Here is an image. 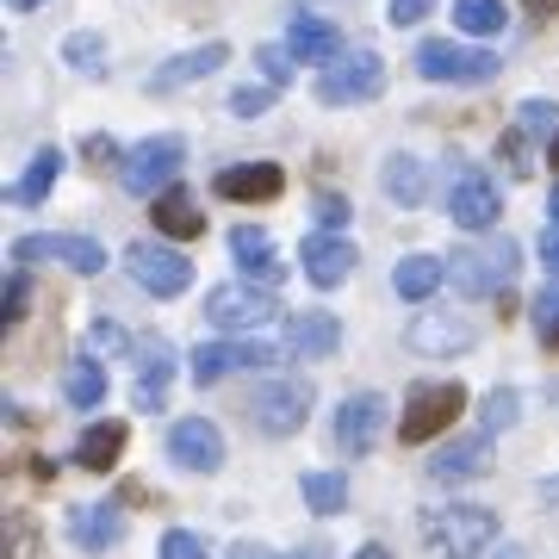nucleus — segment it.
Instances as JSON below:
<instances>
[{
    "label": "nucleus",
    "mask_w": 559,
    "mask_h": 559,
    "mask_svg": "<svg viewBox=\"0 0 559 559\" xmlns=\"http://www.w3.org/2000/svg\"><path fill=\"white\" fill-rule=\"evenodd\" d=\"M230 255H237V267L249 280H261L267 293H274V280L286 274V267H280L274 237H267V230H255V224H237V230H230Z\"/></svg>",
    "instance_id": "nucleus-21"
},
{
    "label": "nucleus",
    "mask_w": 559,
    "mask_h": 559,
    "mask_svg": "<svg viewBox=\"0 0 559 559\" xmlns=\"http://www.w3.org/2000/svg\"><path fill=\"white\" fill-rule=\"evenodd\" d=\"M124 274L138 280L150 299H180L193 286V261L180 249H168V242H131L124 249Z\"/></svg>",
    "instance_id": "nucleus-6"
},
{
    "label": "nucleus",
    "mask_w": 559,
    "mask_h": 559,
    "mask_svg": "<svg viewBox=\"0 0 559 559\" xmlns=\"http://www.w3.org/2000/svg\"><path fill=\"white\" fill-rule=\"evenodd\" d=\"M286 559H330V547H323V540H311V547H299V554H286Z\"/></svg>",
    "instance_id": "nucleus-48"
},
{
    "label": "nucleus",
    "mask_w": 559,
    "mask_h": 559,
    "mask_svg": "<svg viewBox=\"0 0 559 559\" xmlns=\"http://www.w3.org/2000/svg\"><path fill=\"white\" fill-rule=\"evenodd\" d=\"M124 454V423H87L75 441V466H87V473H112Z\"/></svg>",
    "instance_id": "nucleus-25"
},
{
    "label": "nucleus",
    "mask_w": 559,
    "mask_h": 559,
    "mask_svg": "<svg viewBox=\"0 0 559 559\" xmlns=\"http://www.w3.org/2000/svg\"><path fill=\"white\" fill-rule=\"evenodd\" d=\"M540 267H547V286H559V224L540 230Z\"/></svg>",
    "instance_id": "nucleus-43"
},
{
    "label": "nucleus",
    "mask_w": 559,
    "mask_h": 559,
    "mask_svg": "<svg viewBox=\"0 0 559 559\" xmlns=\"http://www.w3.org/2000/svg\"><path fill=\"white\" fill-rule=\"evenodd\" d=\"M380 187H385V200L392 205H423V193H429V168H423V156H385L380 168Z\"/></svg>",
    "instance_id": "nucleus-26"
},
{
    "label": "nucleus",
    "mask_w": 559,
    "mask_h": 559,
    "mask_svg": "<svg viewBox=\"0 0 559 559\" xmlns=\"http://www.w3.org/2000/svg\"><path fill=\"white\" fill-rule=\"evenodd\" d=\"M286 348L299 360H330L342 348V323L330 311H299V318L286 323Z\"/></svg>",
    "instance_id": "nucleus-23"
},
{
    "label": "nucleus",
    "mask_w": 559,
    "mask_h": 559,
    "mask_svg": "<svg viewBox=\"0 0 559 559\" xmlns=\"http://www.w3.org/2000/svg\"><path fill=\"white\" fill-rule=\"evenodd\" d=\"M491 473V436H454L448 448H436L429 460V479L436 485H466V479H485Z\"/></svg>",
    "instance_id": "nucleus-19"
},
{
    "label": "nucleus",
    "mask_w": 559,
    "mask_h": 559,
    "mask_svg": "<svg viewBox=\"0 0 559 559\" xmlns=\"http://www.w3.org/2000/svg\"><path fill=\"white\" fill-rule=\"evenodd\" d=\"M305 417H311V380H267L249 399V423H255L261 436H299Z\"/></svg>",
    "instance_id": "nucleus-9"
},
{
    "label": "nucleus",
    "mask_w": 559,
    "mask_h": 559,
    "mask_svg": "<svg viewBox=\"0 0 559 559\" xmlns=\"http://www.w3.org/2000/svg\"><path fill=\"white\" fill-rule=\"evenodd\" d=\"M498 69L503 57L479 50V44H454V38L417 44V75L436 81V87H485V81H498Z\"/></svg>",
    "instance_id": "nucleus-3"
},
{
    "label": "nucleus",
    "mask_w": 559,
    "mask_h": 559,
    "mask_svg": "<svg viewBox=\"0 0 559 559\" xmlns=\"http://www.w3.org/2000/svg\"><path fill=\"white\" fill-rule=\"evenodd\" d=\"M441 280H448V261H436V255H404L399 267H392V293H399V299H429Z\"/></svg>",
    "instance_id": "nucleus-30"
},
{
    "label": "nucleus",
    "mask_w": 559,
    "mask_h": 559,
    "mask_svg": "<svg viewBox=\"0 0 559 559\" xmlns=\"http://www.w3.org/2000/svg\"><path fill=\"white\" fill-rule=\"evenodd\" d=\"M385 94V62L373 50H348L342 62H330L318 75V100L323 106H360Z\"/></svg>",
    "instance_id": "nucleus-8"
},
{
    "label": "nucleus",
    "mask_w": 559,
    "mask_h": 559,
    "mask_svg": "<svg viewBox=\"0 0 559 559\" xmlns=\"http://www.w3.org/2000/svg\"><path fill=\"white\" fill-rule=\"evenodd\" d=\"M355 559H392V554H385V547H360Z\"/></svg>",
    "instance_id": "nucleus-50"
},
{
    "label": "nucleus",
    "mask_w": 559,
    "mask_h": 559,
    "mask_svg": "<svg viewBox=\"0 0 559 559\" xmlns=\"http://www.w3.org/2000/svg\"><path fill=\"white\" fill-rule=\"evenodd\" d=\"M522 138H540L554 150L559 143V106L554 100H522Z\"/></svg>",
    "instance_id": "nucleus-35"
},
{
    "label": "nucleus",
    "mask_w": 559,
    "mask_h": 559,
    "mask_svg": "<svg viewBox=\"0 0 559 559\" xmlns=\"http://www.w3.org/2000/svg\"><path fill=\"white\" fill-rule=\"evenodd\" d=\"M318 224H323V230H342V224H348V200H336V193H318Z\"/></svg>",
    "instance_id": "nucleus-44"
},
{
    "label": "nucleus",
    "mask_w": 559,
    "mask_h": 559,
    "mask_svg": "<svg viewBox=\"0 0 559 559\" xmlns=\"http://www.w3.org/2000/svg\"><path fill=\"white\" fill-rule=\"evenodd\" d=\"M218 193L224 200H242V205L280 200V193H286V175H280L274 162H237V168H224L218 175Z\"/></svg>",
    "instance_id": "nucleus-22"
},
{
    "label": "nucleus",
    "mask_w": 559,
    "mask_h": 559,
    "mask_svg": "<svg viewBox=\"0 0 559 559\" xmlns=\"http://www.w3.org/2000/svg\"><path fill=\"white\" fill-rule=\"evenodd\" d=\"M69 535H75V547H87V554H106V547L124 540V516L112 503H81V510H69Z\"/></svg>",
    "instance_id": "nucleus-24"
},
{
    "label": "nucleus",
    "mask_w": 559,
    "mask_h": 559,
    "mask_svg": "<svg viewBox=\"0 0 559 559\" xmlns=\"http://www.w3.org/2000/svg\"><path fill=\"white\" fill-rule=\"evenodd\" d=\"M124 348H131V336H124L112 318H94V323H87V355H94V360H100V355H124Z\"/></svg>",
    "instance_id": "nucleus-38"
},
{
    "label": "nucleus",
    "mask_w": 559,
    "mask_h": 559,
    "mask_svg": "<svg viewBox=\"0 0 559 559\" xmlns=\"http://www.w3.org/2000/svg\"><path fill=\"white\" fill-rule=\"evenodd\" d=\"M280 318V299L255 280H230V286H212L205 293V323L224 330V336H255L261 323Z\"/></svg>",
    "instance_id": "nucleus-4"
},
{
    "label": "nucleus",
    "mask_w": 559,
    "mask_h": 559,
    "mask_svg": "<svg viewBox=\"0 0 559 559\" xmlns=\"http://www.w3.org/2000/svg\"><path fill=\"white\" fill-rule=\"evenodd\" d=\"M466 411V385L460 380H436V385H417L404 399V417H399V436L404 441H429L441 429H454V417Z\"/></svg>",
    "instance_id": "nucleus-7"
},
{
    "label": "nucleus",
    "mask_w": 559,
    "mask_h": 559,
    "mask_svg": "<svg viewBox=\"0 0 559 559\" xmlns=\"http://www.w3.org/2000/svg\"><path fill=\"white\" fill-rule=\"evenodd\" d=\"M62 57H69V69L75 75H106V38L100 32H69V44H62Z\"/></svg>",
    "instance_id": "nucleus-33"
},
{
    "label": "nucleus",
    "mask_w": 559,
    "mask_h": 559,
    "mask_svg": "<svg viewBox=\"0 0 559 559\" xmlns=\"http://www.w3.org/2000/svg\"><path fill=\"white\" fill-rule=\"evenodd\" d=\"M528 13H535V20H554V13H559V0H528Z\"/></svg>",
    "instance_id": "nucleus-47"
},
{
    "label": "nucleus",
    "mask_w": 559,
    "mask_h": 559,
    "mask_svg": "<svg viewBox=\"0 0 559 559\" xmlns=\"http://www.w3.org/2000/svg\"><path fill=\"white\" fill-rule=\"evenodd\" d=\"M180 162H187V143H180V138H143L138 150L119 162L124 193H138V200H162V193L175 187Z\"/></svg>",
    "instance_id": "nucleus-5"
},
{
    "label": "nucleus",
    "mask_w": 559,
    "mask_h": 559,
    "mask_svg": "<svg viewBox=\"0 0 559 559\" xmlns=\"http://www.w3.org/2000/svg\"><path fill=\"white\" fill-rule=\"evenodd\" d=\"M255 62H261V81H267V87H286V81H293V50H274V44H261Z\"/></svg>",
    "instance_id": "nucleus-40"
},
{
    "label": "nucleus",
    "mask_w": 559,
    "mask_h": 559,
    "mask_svg": "<svg viewBox=\"0 0 559 559\" xmlns=\"http://www.w3.org/2000/svg\"><path fill=\"white\" fill-rule=\"evenodd\" d=\"M7 7H13V13H38L44 0H7Z\"/></svg>",
    "instance_id": "nucleus-49"
},
{
    "label": "nucleus",
    "mask_w": 559,
    "mask_h": 559,
    "mask_svg": "<svg viewBox=\"0 0 559 559\" xmlns=\"http://www.w3.org/2000/svg\"><path fill=\"white\" fill-rule=\"evenodd\" d=\"M162 559H212V554H205V540H200V535H187V528H168V535H162Z\"/></svg>",
    "instance_id": "nucleus-41"
},
{
    "label": "nucleus",
    "mask_w": 559,
    "mask_h": 559,
    "mask_svg": "<svg viewBox=\"0 0 559 559\" xmlns=\"http://www.w3.org/2000/svg\"><path fill=\"white\" fill-rule=\"evenodd\" d=\"M516 242L498 237L485 242V249H454V261H448V280H454V293H466V299H510V286H516Z\"/></svg>",
    "instance_id": "nucleus-2"
},
{
    "label": "nucleus",
    "mask_w": 559,
    "mask_h": 559,
    "mask_svg": "<svg viewBox=\"0 0 559 559\" xmlns=\"http://www.w3.org/2000/svg\"><path fill=\"white\" fill-rule=\"evenodd\" d=\"M280 360V348H267V342L261 336H237V342H200V348H193V367H187V373H193V385H218V380H230V373H242V367H249V373H255V367H274Z\"/></svg>",
    "instance_id": "nucleus-10"
},
{
    "label": "nucleus",
    "mask_w": 559,
    "mask_h": 559,
    "mask_svg": "<svg viewBox=\"0 0 559 559\" xmlns=\"http://www.w3.org/2000/svg\"><path fill=\"white\" fill-rule=\"evenodd\" d=\"M547 212H554V224H559V187H554V200H547Z\"/></svg>",
    "instance_id": "nucleus-51"
},
{
    "label": "nucleus",
    "mask_w": 559,
    "mask_h": 559,
    "mask_svg": "<svg viewBox=\"0 0 559 559\" xmlns=\"http://www.w3.org/2000/svg\"><path fill=\"white\" fill-rule=\"evenodd\" d=\"M286 50H293V62H318V69H330V62L348 57L336 25H330V20H311V13H299V20L286 25Z\"/></svg>",
    "instance_id": "nucleus-20"
},
{
    "label": "nucleus",
    "mask_w": 559,
    "mask_h": 559,
    "mask_svg": "<svg viewBox=\"0 0 559 559\" xmlns=\"http://www.w3.org/2000/svg\"><path fill=\"white\" fill-rule=\"evenodd\" d=\"M62 399L75 404V411H100L106 404V367L94 355L69 360V373H62Z\"/></svg>",
    "instance_id": "nucleus-29"
},
{
    "label": "nucleus",
    "mask_w": 559,
    "mask_h": 559,
    "mask_svg": "<svg viewBox=\"0 0 559 559\" xmlns=\"http://www.w3.org/2000/svg\"><path fill=\"white\" fill-rule=\"evenodd\" d=\"M131 355H138L131 404H138V411H162V404H168V380H175V342L168 336H143Z\"/></svg>",
    "instance_id": "nucleus-15"
},
{
    "label": "nucleus",
    "mask_w": 559,
    "mask_h": 559,
    "mask_svg": "<svg viewBox=\"0 0 559 559\" xmlns=\"http://www.w3.org/2000/svg\"><path fill=\"white\" fill-rule=\"evenodd\" d=\"M224 62H230V44H193V50H180V57H168V62H156L150 69V94H175V87H187V81H205V75H218Z\"/></svg>",
    "instance_id": "nucleus-17"
},
{
    "label": "nucleus",
    "mask_w": 559,
    "mask_h": 559,
    "mask_svg": "<svg viewBox=\"0 0 559 559\" xmlns=\"http://www.w3.org/2000/svg\"><path fill=\"white\" fill-rule=\"evenodd\" d=\"M62 162H69V156H62L57 143H44L38 156L25 162V175H20V187H13V205H44V200H50V187H57V175H62Z\"/></svg>",
    "instance_id": "nucleus-28"
},
{
    "label": "nucleus",
    "mask_w": 559,
    "mask_h": 559,
    "mask_svg": "<svg viewBox=\"0 0 559 559\" xmlns=\"http://www.w3.org/2000/svg\"><path fill=\"white\" fill-rule=\"evenodd\" d=\"M516 417H522V399L510 392V385H498V392H485V404H479L485 436H498V429H516Z\"/></svg>",
    "instance_id": "nucleus-34"
},
{
    "label": "nucleus",
    "mask_w": 559,
    "mask_h": 559,
    "mask_svg": "<svg viewBox=\"0 0 559 559\" xmlns=\"http://www.w3.org/2000/svg\"><path fill=\"white\" fill-rule=\"evenodd\" d=\"M547 156H554V168H559V143H554V150H547Z\"/></svg>",
    "instance_id": "nucleus-53"
},
{
    "label": "nucleus",
    "mask_w": 559,
    "mask_h": 559,
    "mask_svg": "<svg viewBox=\"0 0 559 559\" xmlns=\"http://www.w3.org/2000/svg\"><path fill=\"white\" fill-rule=\"evenodd\" d=\"M498 559H522V547H503V554Z\"/></svg>",
    "instance_id": "nucleus-52"
},
{
    "label": "nucleus",
    "mask_w": 559,
    "mask_h": 559,
    "mask_svg": "<svg viewBox=\"0 0 559 559\" xmlns=\"http://www.w3.org/2000/svg\"><path fill=\"white\" fill-rule=\"evenodd\" d=\"M429 7H436V0H392V7H385V20H392V25H417V20H429Z\"/></svg>",
    "instance_id": "nucleus-42"
},
{
    "label": "nucleus",
    "mask_w": 559,
    "mask_h": 559,
    "mask_svg": "<svg viewBox=\"0 0 559 559\" xmlns=\"http://www.w3.org/2000/svg\"><path fill=\"white\" fill-rule=\"evenodd\" d=\"M13 261H62L75 274H100L106 249L94 237H20L13 242Z\"/></svg>",
    "instance_id": "nucleus-18"
},
{
    "label": "nucleus",
    "mask_w": 559,
    "mask_h": 559,
    "mask_svg": "<svg viewBox=\"0 0 559 559\" xmlns=\"http://www.w3.org/2000/svg\"><path fill=\"white\" fill-rule=\"evenodd\" d=\"M25 305H32V274H25V267H13V274H7V286H0V323H20Z\"/></svg>",
    "instance_id": "nucleus-37"
},
{
    "label": "nucleus",
    "mask_w": 559,
    "mask_h": 559,
    "mask_svg": "<svg viewBox=\"0 0 559 559\" xmlns=\"http://www.w3.org/2000/svg\"><path fill=\"white\" fill-rule=\"evenodd\" d=\"M156 230L162 237H205V212L200 205H193V193H187V187H168V193H162L156 200Z\"/></svg>",
    "instance_id": "nucleus-27"
},
{
    "label": "nucleus",
    "mask_w": 559,
    "mask_h": 559,
    "mask_svg": "<svg viewBox=\"0 0 559 559\" xmlns=\"http://www.w3.org/2000/svg\"><path fill=\"white\" fill-rule=\"evenodd\" d=\"M87 156L106 168V162H119V143H112V138H87Z\"/></svg>",
    "instance_id": "nucleus-45"
},
{
    "label": "nucleus",
    "mask_w": 559,
    "mask_h": 559,
    "mask_svg": "<svg viewBox=\"0 0 559 559\" xmlns=\"http://www.w3.org/2000/svg\"><path fill=\"white\" fill-rule=\"evenodd\" d=\"M423 540L436 559H479L491 540H498V510L485 503H448V510H429L423 516Z\"/></svg>",
    "instance_id": "nucleus-1"
},
{
    "label": "nucleus",
    "mask_w": 559,
    "mask_h": 559,
    "mask_svg": "<svg viewBox=\"0 0 559 559\" xmlns=\"http://www.w3.org/2000/svg\"><path fill=\"white\" fill-rule=\"evenodd\" d=\"M385 417H392V404L380 399V392H348L336 411V448L342 460H360V454H373L385 436Z\"/></svg>",
    "instance_id": "nucleus-12"
},
{
    "label": "nucleus",
    "mask_w": 559,
    "mask_h": 559,
    "mask_svg": "<svg viewBox=\"0 0 559 559\" xmlns=\"http://www.w3.org/2000/svg\"><path fill=\"white\" fill-rule=\"evenodd\" d=\"M299 491H305V510H318V516L348 510V479H342V473H305Z\"/></svg>",
    "instance_id": "nucleus-31"
},
{
    "label": "nucleus",
    "mask_w": 559,
    "mask_h": 559,
    "mask_svg": "<svg viewBox=\"0 0 559 559\" xmlns=\"http://www.w3.org/2000/svg\"><path fill=\"white\" fill-rule=\"evenodd\" d=\"M230 559H286V554H267L261 540H237V547H230Z\"/></svg>",
    "instance_id": "nucleus-46"
},
{
    "label": "nucleus",
    "mask_w": 559,
    "mask_h": 559,
    "mask_svg": "<svg viewBox=\"0 0 559 559\" xmlns=\"http://www.w3.org/2000/svg\"><path fill=\"white\" fill-rule=\"evenodd\" d=\"M274 100H280V87H267V81H261V87H237V94H230V112H237V119H261Z\"/></svg>",
    "instance_id": "nucleus-39"
},
{
    "label": "nucleus",
    "mask_w": 559,
    "mask_h": 559,
    "mask_svg": "<svg viewBox=\"0 0 559 559\" xmlns=\"http://www.w3.org/2000/svg\"><path fill=\"white\" fill-rule=\"evenodd\" d=\"M454 25L460 32H479V38H498L510 13H503V0H454Z\"/></svg>",
    "instance_id": "nucleus-32"
},
{
    "label": "nucleus",
    "mask_w": 559,
    "mask_h": 559,
    "mask_svg": "<svg viewBox=\"0 0 559 559\" xmlns=\"http://www.w3.org/2000/svg\"><path fill=\"white\" fill-rule=\"evenodd\" d=\"M299 261H305V280L330 293V286H342V280L355 274L360 255H355V242L342 237V230H311V237H305V249H299Z\"/></svg>",
    "instance_id": "nucleus-16"
},
{
    "label": "nucleus",
    "mask_w": 559,
    "mask_h": 559,
    "mask_svg": "<svg viewBox=\"0 0 559 559\" xmlns=\"http://www.w3.org/2000/svg\"><path fill=\"white\" fill-rule=\"evenodd\" d=\"M448 218L460 224V230H491V224L503 218V193L498 180L485 175V168H454V187H448Z\"/></svg>",
    "instance_id": "nucleus-11"
},
{
    "label": "nucleus",
    "mask_w": 559,
    "mask_h": 559,
    "mask_svg": "<svg viewBox=\"0 0 559 559\" xmlns=\"http://www.w3.org/2000/svg\"><path fill=\"white\" fill-rule=\"evenodd\" d=\"M168 460H175L180 473H218L224 466V429L205 417H180L168 429Z\"/></svg>",
    "instance_id": "nucleus-14"
},
{
    "label": "nucleus",
    "mask_w": 559,
    "mask_h": 559,
    "mask_svg": "<svg viewBox=\"0 0 559 559\" xmlns=\"http://www.w3.org/2000/svg\"><path fill=\"white\" fill-rule=\"evenodd\" d=\"M473 342H479V330L460 318V311H417L411 330H404V348L423 355V360H454V355H466Z\"/></svg>",
    "instance_id": "nucleus-13"
},
{
    "label": "nucleus",
    "mask_w": 559,
    "mask_h": 559,
    "mask_svg": "<svg viewBox=\"0 0 559 559\" xmlns=\"http://www.w3.org/2000/svg\"><path fill=\"white\" fill-rule=\"evenodd\" d=\"M528 323H535V336L547 342V348H559V286H540V293H535Z\"/></svg>",
    "instance_id": "nucleus-36"
}]
</instances>
